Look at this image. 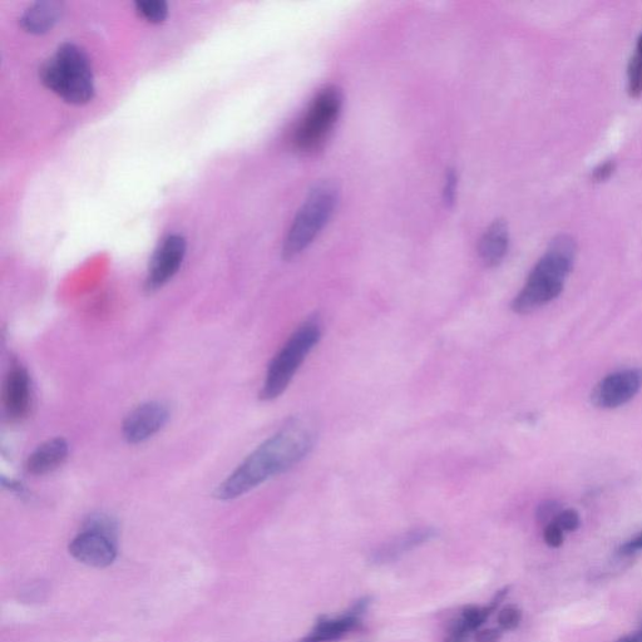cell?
Segmentation results:
<instances>
[{
	"mask_svg": "<svg viewBox=\"0 0 642 642\" xmlns=\"http://www.w3.org/2000/svg\"><path fill=\"white\" fill-rule=\"evenodd\" d=\"M510 587H505L497 592L487 606H468L463 610L461 619L454 622L448 631L446 642H468L469 635L479 630L490 616L498 609L501 602L506 599Z\"/></svg>",
	"mask_w": 642,
	"mask_h": 642,
	"instance_id": "cell-14",
	"label": "cell"
},
{
	"mask_svg": "<svg viewBox=\"0 0 642 642\" xmlns=\"http://www.w3.org/2000/svg\"><path fill=\"white\" fill-rule=\"evenodd\" d=\"M615 642H642V622L640 625V629L637 630L635 634L620 637V639L616 640Z\"/></svg>",
	"mask_w": 642,
	"mask_h": 642,
	"instance_id": "cell-28",
	"label": "cell"
},
{
	"mask_svg": "<svg viewBox=\"0 0 642 642\" xmlns=\"http://www.w3.org/2000/svg\"><path fill=\"white\" fill-rule=\"evenodd\" d=\"M510 246V231L503 220H496L488 227L479 241L478 251L483 264L496 268L505 260Z\"/></svg>",
	"mask_w": 642,
	"mask_h": 642,
	"instance_id": "cell-16",
	"label": "cell"
},
{
	"mask_svg": "<svg viewBox=\"0 0 642 642\" xmlns=\"http://www.w3.org/2000/svg\"><path fill=\"white\" fill-rule=\"evenodd\" d=\"M187 244L184 236L170 235L153 254L146 279V289L156 291L169 283L184 263Z\"/></svg>",
	"mask_w": 642,
	"mask_h": 642,
	"instance_id": "cell-8",
	"label": "cell"
},
{
	"mask_svg": "<svg viewBox=\"0 0 642 642\" xmlns=\"http://www.w3.org/2000/svg\"><path fill=\"white\" fill-rule=\"evenodd\" d=\"M116 523L107 516H93L69 545V553L81 564L108 567L117 557Z\"/></svg>",
	"mask_w": 642,
	"mask_h": 642,
	"instance_id": "cell-7",
	"label": "cell"
},
{
	"mask_svg": "<svg viewBox=\"0 0 642 642\" xmlns=\"http://www.w3.org/2000/svg\"><path fill=\"white\" fill-rule=\"evenodd\" d=\"M457 184L458 177L456 172L449 170L446 179V186H444V201H446L447 205L454 204V200H456Z\"/></svg>",
	"mask_w": 642,
	"mask_h": 642,
	"instance_id": "cell-25",
	"label": "cell"
},
{
	"mask_svg": "<svg viewBox=\"0 0 642 642\" xmlns=\"http://www.w3.org/2000/svg\"><path fill=\"white\" fill-rule=\"evenodd\" d=\"M543 538L548 546L552 548H558L564 543V531L556 525V523H550L545 527V532H543Z\"/></svg>",
	"mask_w": 642,
	"mask_h": 642,
	"instance_id": "cell-23",
	"label": "cell"
},
{
	"mask_svg": "<svg viewBox=\"0 0 642 642\" xmlns=\"http://www.w3.org/2000/svg\"><path fill=\"white\" fill-rule=\"evenodd\" d=\"M562 511L560 505L555 501H546L542 505L538 506L536 517L537 521L543 526L550 525V523L555 522L558 513Z\"/></svg>",
	"mask_w": 642,
	"mask_h": 642,
	"instance_id": "cell-21",
	"label": "cell"
},
{
	"mask_svg": "<svg viewBox=\"0 0 642 642\" xmlns=\"http://www.w3.org/2000/svg\"><path fill=\"white\" fill-rule=\"evenodd\" d=\"M321 339V325L316 319H309L299 325L298 329L290 335L286 343L271 360L266 372L263 388L260 390V399L265 402L275 400L283 395Z\"/></svg>",
	"mask_w": 642,
	"mask_h": 642,
	"instance_id": "cell-5",
	"label": "cell"
},
{
	"mask_svg": "<svg viewBox=\"0 0 642 642\" xmlns=\"http://www.w3.org/2000/svg\"><path fill=\"white\" fill-rule=\"evenodd\" d=\"M69 446L66 439L57 437L49 439L36 448L27 459V471L32 476H44L61 467L66 461Z\"/></svg>",
	"mask_w": 642,
	"mask_h": 642,
	"instance_id": "cell-15",
	"label": "cell"
},
{
	"mask_svg": "<svg viewBox=\"0 0 642 642\" xmlns=\"http://www.w3.org/2000/svg\"><path fill=\"white\" fill-rule=\"evenodd\" d=\"M3 404L12 421H21L28 416L32 406V384L26 368L13 364L3 388Z\"/></svg>",
	"mask_w": 642,
	"mask_h": 642,
	"instance_id": "cell-12",
	"label": "cell"
},
{
	"mask_svg": "<svg viewBox=\"0 0 642 642\" xmlns=\"http://www.w3.org/2000/svg\"><path fill=\"white\" fill-rule=\"evenodd\" d=\"M639 551H642V532L620 548L622 555H632Z\"/></svg>",
	"mask_w": 642,
	"mask_h": 642,
	"instance_id": "cell-27",
	"label": "cell"
},
{
	"mask_svg": "<svg viewBox=\"0 0 642 642\" xmlns=\"http://www.w3.org/2000/svg\"><path fill=\"white\" fill-rule=\"evenodd\" d=\"M575 258L576 243L571 236L560 235L553 239L528 276L525 286L512 301V310L520 315L531 314L555 300L564 290Z\"/></svg>",
	"mask_w": 642,
	"mask_h": 642,
	"instance_id": "cell-2",
	"label": "cell"
},
{
	"mask_svg": "<svg viewBox=\"0 0 642 642\" xmlns=\"http://www.w3.org/2000/svg\"><path fill=\"white\" fill-rule=\"evenodd\" d=\"M642 385L640 370L629 369L607 375L596 385L591 394V402L597 408L615 409L629 403Z\"/></svg>",
	"mask_w": 642,
	"mask_h": 642,
	"instance_id": "cell-9",
	"label": "cell"
},
{
	"mask_svg": "<svg viewBox=\"0 0 642 642\" xmlns=\"http://www.w3.org/2000/svg\"><path fill=\"white\" fill-rule=\"evenodd\" d=\"M627 91L634 98L642 95V59L636 54L631 57L627 66Z\"/></svg>",
	"mask_w": 642,
	"mask_h": 642,
	"instance_id": "cell-19",
	"label": "cell"
},
{
	"mask_svg": "<svg viewBox=\"0 0 642 642\" xmlns=\"http://www.w3.org/2000/svg\"><path fill=\"white\" fill-rule=\"evenodd\" d=\"M63 6L59 2H38L29 7L21 18L24 31L43 34L51 31L62 17Z\"/></svg>",
	"mask_w": 642,
	"mask_h": 642,
	"instance_id": "cell-17",
	"label": "cell"
},
{
	"mask_svg": "<svg viewBox=\"0 0 642 642\" xmlns=\"http://www.w3.org/2000/svg\"><path fill=\"white\" fill-rule=\"evenodd\" d=\"M338 201L339 189L332 181H321L310 190L285 237V260L296 258L314 243L321 230L332 219Z\"/></svg>",
	"mask_w": 642,
	"mask_h": 642,
	"instance_id": "cell-4",
	"label": "cell"
},
{
	"mask_svg": "<svg viewBox=\"0 0 642 642\" xmlns=\"http://www.w3.org/2000/svg\"><path fill=\"white\" fill-rule=\"evenodd\" d=\"M372 602V597L365 596L355 602L345 614L335 617V619L329 616H320L310 634L296 642H334L342 639L349 632L362 627L363 616L369 610Z\"/></svg>",
	"mask_w": 642,
	"mask_h": 642,
	"instance_id": "cell-10",
	"label": "cell"
},
{
	"mask_svg": "<svg viewBox=\"0 0 642 642\" xmlns=\"http://www.w3.org/2000/svg\"><path fill=\"white\" fill-rule=\"evenodd\" d=\"M502 631L500 629H486L478 631L476 642H500Z\"/></svg>",
	"mask_w": 642,
	"mask_h": 642,
	"instance_id": "cell-26",
	"label": "cell"
},
{
	"mask_svg": "<svg viewBox=\"0 0 642 642\" xmlns=\"http://www.w3.org/2000/svg\"><path fill=\"white\" fill-rule=\"evenodd\" d=\"M343 108V92L337 86L324 87L311 101L293 132L296 151L314 153L328 141Z\"/></svg>",
	"mask_w": 642,
	"mask_h": 642,
	"instance_id": "cell-6",
	"label": "cell"
},
{
	"mask_svg": "<svg viewBox=\"0 0 642 642\" xmlns=\"http://www.w3.org/2000/svg\"><path fill=\"white\" fill-rule=\"evenodd\" d=\"M553 523L564 532H574L580 527V515L575 510H562Z\"/></svg>",
	"mask_w": 642,
	"mask_h": 642,
	"instance_id": "cell-22",
	"label": "cell"
},
{
	"mask_svg": "<svg viewBox=\"0 0 642 642\" xmlns=\"http://www.w3.org/2000/svg\"><path fill=\"white\" fill-rule=\"evenodd\" d=\"M522 620V612L517 606H506L498 614V624L502 630L512 631L520 626Z\"/></svg>",
	"mask_w": 642,
	"mask_h": 642,
	"instance_id": "cell-20",
	"label": "cell"
},
{
	"mask_svg": "<svg viewBox=\"0 0 642 642\" xmlns=\"http://www.w3.org/2000/svg\"><path fill=\"white\" fill-rule=\"evenodd\" d=\"M636 56L642 59V33L639 39H637V46H636Z\"/></svg>",
	"mask_w": 642,
	"mask_h": 642,
	"instance_id": "cell-29",
	"label": "cell"
},
{
	"mask_svg": "<svg viewBox=\"0 0 642 642\" xmlns=\"http://www.w3.org/2000/svg\"><path fill=\"white\" fill-rule=\"evenodd\" d=\"M136 11L148 23L160 24L169 16V6L164 0H140L136 3Z\"/></svg>",
	"mask_w": 642,
	"mask_h": 642,
	"instance_id": "cell-18",
	"label": "cell"
},
{
	"mask_svg": "<svg viewBox=\"0 0 642 642\" xmlns=\"http://www.w3.org/2000/svg\"><path fill=\"white\" fill-rule=\"evenodd\" d=\"M316 439L318 427L313 418L291 419L273 437L260 444L216 487L214 497L220 501L236 500L270 478L289 471L309 456Z\"/></svg>",
	"mask_w": 642,
	"mask_h": 642,
	"instance_id": "cell-1",
	"label": "cell"
},
{
	"mask_svg": "<svg viewBox=\"0 0 642 642\" xmlns=\"http://www.w3.org/2000/svg\"><path fill=\"white\" fill-rule=\"evenodd\" d=\"M169 419L170 411L166 404L162 402L143 403L133 409L123 421V437L131 444L146 442L160 432Z\"/></svg>",
	"mask_w": 642,
	"mask_h": 642,
	"instance_id": "cell-11",
	"label": "cell"
},
{
	"mask_svg": "<svg viewBox=\"0 0 642 642\" xmlns=\"http://www.w3.org/2000/svg\"><path fill=\"white\" fill-rule=\"evenodd\" d=\"M39 77L44 86L71 105H86L95 96V79L87 54L64 43L43 64Z\"/></svg>",
	"mask_w": 642,
	"mask_h": 642,
	"instance_id": "cell-3",
	"label": "cell"
},
{
	"mask_svg": "<svg viewBox=\"0 0 642 642\" xmlns=\"http://www.w3.org/2000/svg\"><path fill=\"white\" fill-rule=\"evenodd\" d=\"M438 536V531L433 527H418L393 538L382 546L375 548L370 553L369 561L373 565H387L398 561L400 557L406 555L416 548L426 545L429 541Z\"/></svg>",
	"mask_w": 642,
	"mask_h": 642,
	"instance_id": "cell-13",
	"label": "cell"
},
{
	"mask_svg": "<svg viewBox=\"0 0 642 642\" xmlns=\"http://www.w3.org/2000/svg\"><path fill=\"white\" fill-rule=\"evenodd\" d=\"M615 170L616 162L614 160H606L599 166L595 167L594 170H592V180H594L595 182L606 181L607 179H610Z\"/></svg>",
	"mask_w": 642,
	"mask_h": 642,
	"instance_id": "cell-24",
	"label": "cell"
}]
</instances>
